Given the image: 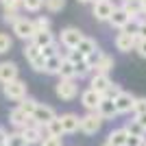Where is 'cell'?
Returning <instances> with one entry per match:
<instances>
[{
  "label": "cell",
  "instance_id": "cell-33",
  "mask_svg": "<svg viewBox=\"0 0 146 146\" xmlns=\"http://www.w3.org/2000/svg\"><path fill=\"white\" fill-rule=\"evenodd\" d=\"M13 48V37L9 33H0V55H5Z\"/></svg>",
  "mask_w": 146,
  "mask_h": 146
},
{
  "label": "cell",
  "instance_id": "cell-19",
  "mask_svg": "<svg viewBox=\"0 0 146 146\" xmlns=\"http://www.w3.org/2000/svg\"><path fill=\"white\" fill-rule=\"evenodd\" d=\"M127 140H129V131L124 127L113 129V131L107 135V142H109L111 146H127Z\"/></svg>",
  "mask_w": 146,
  "mask_h": 146
},
{
  "label": "cell",
  "instance_id": "cell-9",
  "mask_svg": "<svg viewBox=\"0 0 146 146\" xmlns=\"http://www.w3.org/2000/svg\"><path fill=\"white\" fill-rule=\"evenodd\" d=\"M103 98H105L103 94H98V92L92 90V87L81 92V105H83L87 111H98V105L103 103Z\"/></svg>",
  "mask_w": 146,
  "mask_h": 146
},
{
  "label": "cell",
  "instance_id": "cell-31",
  "mask_svg": "<svg viewBox=\"0 0 146 146\" xmlns=\"http://www.w3.org/2000/svg\"><path fill=\"white\" fill-rule=\"evenodd\" d=\"M63 7H66V0H46L44 2V9L48 13H59L63 11Z\"/></svg>",
  "mask_w": 146,
  "mask_h": 146
},
{
  "label": "cell",
  "instance_id": "cell-47",
  "mask_svg": "<svg viewBox=\"0 0 146 146\" xmlns=\"http://www.w3.org/2000/svg\"><path fill=\"white\" fill-rule=\"evenodd\" d=\"M140 146H146V137H144V140H142V144Z\"/></svg>",
  "mask_w": 146,
  "mask_h": 146
},
{
  "label": "cell",
  "instance_id": "cell-11",
  "mask_svg": "<svg viewBox=\"0 0 146 146\" xmlns=\"http://www.w3.org/2000/svg\"><path fill=\"white\" fill-rule=\"evenodd\" d=\"M57 118V113H55V109L50 107V105H44V103H39L37 105V109H35V113H33V120L37 122V124H42V127H46V124H50V122Z\"/></svg>",
  "mask_w": 146,
  "mask_h": 146
},
{
  "label": "cell",
  "instance_id": "cell-8",
  "mask_svg": "<svg viewBox=\"0 0 146 146\" xmlns=\"http://www.w3.org/2000/svg\"><path fill=\"white\" fill-rule=\"evenodd\" d=\"M44 131H46V127L37 124V122H33V124H29V127H24V129H20V133L24 135V140L29 142V146H33V144L39 146V144H42Z\"/></svg>",
  "mask_w": 146,
  "mask_h": 146
},
{
  "label": "cell",
  "instance_id": "cell-48",
  "mask_svg": "<svg viewBox=\"0 0 146 146\" xmlns=\"http://www.w3.org/2000/svg\"><path fill=\"white\" fill-rule=\"evenodd\" d=\"M103 146H111V144H109V142H105V144H103Z\"/></svg>",
  "mask_w": 146,
  "mask_h": 146
},
{
  "label": "cell",
  "instance_id": "cell-24",
  "mask_svg": "<svg viewBox=\"0 0 146 146\" xmlns=\"http://www.w3.org/2000/svg\"><path fill=\"white\" fill-rule=\"evenodd\" d=\"M76 50H79V52H83V55H92V52H94V50H98V44H96V39H92V37H83V39H81V44L79 46H76Z\"/></svg>",
  "mask_w": 146,
  "mask_h": 146
},
{
  "label": "cell",
  "instance_id": "cell-6",
  "mask_svg": "<svg viewBox=\"0 0 146 146\" xmlns=\"http://www.w3.org/2000/svg\"><path fill=\"white\" fill-rule=\"evenodd\" d=\"M116 11V5L111 0H98V2H92V15L98 20V22H109L111 15Z\"/></svg>",
  "mask_w": 146,
  "mask_h": 146
},
{
  "label": "cell",
  "instance_id": "cell-12",
  "mask_svg": "<svg viewBox=\"0 0 146 146\" xmlns=\"http://www.w3.org/2000/svg\"><path fill=\"white\" fill-rule=\"evenodd\" d=\"M20 79V70L15 61H0V83H9V81Z\"/></svg>",
  "mask_w": 146,
  "mask_h": 146
},
{
  "label": "cell",
  "instance_id": "cell-34",
  "mask_svg": "<svg viewBox=\"0 0 146 146\" xmlns=\"http://www.w3.org/2000/svg\"><path fill=\"white\" fill-rule=\"evenodd\" d=\"M39 146H63V137H59V135H48L46 133V137L42 140V144Z\"/></svg>",
  "mask_w": 146,
  "mask_h": 146
},
{
  "label": "cell",
  "instance_id": "cell-44",
  "mask_svg": "<svg viewBox=\"0 0 146 146\" xmlns=\"http://www.w3.org/2000/svg\"><path fill=\"white\" fill-rule=\"evenodd\" d=\"M135 118H137V120H140V124L146 129V113H140V116H135Z\"/></svg>",
  "mask_w": 146,
  "mask_h": 146
},
{
  "label": "cell",
  "instance_id": "cell-18",
  "mask_svg": "<svg viewBox=\"0 0 146 146\" xmlns=\"http://www.w3.org/2000/svg\"><path fill=\"white\" fill-rule=\"evenodd\" d=\"M113 66H116L113 57H109V55H105V52H103V57L98 59V63L92 68V74H109L111 70H113Z\"/></svg>",
  "mask_w": 146,
  "mask_h": 146
},
{
  "label": "cell",
  "instance_id": "cell-38",
  "mask_svg": "<svg viewBox=\"0 0 146 146\" xmlns=\"http://www.w3.org/2000/svg\"><path fill=\"white\" fill-rule=\"evenodd\" d=\"M133 33H135L137 37H140V39H146V18L137 22V26H135V31H133Z\"/></svg>",
  "mask_w": 146,
  "mask_h": 146
},
{
  "label": "cell",
  "instance_id": "cell-13",
  "mask_svg": "<svg viewBox=\"0 0 146 146\" xmlns=\"http://www.w3.org/2000/svg\"><path fill=\"white\" fill-rule=\"evenodd\" d=\"M131 22H133V18H131L122 7H116V11H113V15H111V20H109L111 29H118V31H124Z\"/></svg>",
  "mask_w": 146,
  "mask_h": 146
},
{
  "label": "cell",
  "instance_id": "cell-45",
  "mask_svg": "<svg viewBox=\"0 0 146 146\" xmlns=\"http://www.w3.org/2000/svg\"><path fill=\"white\" fill-rule=\"evenodd\" d=\"M76 2H81V5H90V2H94V0H76Z\"/></svg>",
  "mask_w": 146,
  "mask_h": 146
},
{
  "label": "cell",
  "instance_id": "cell-28",
  "mask_svg": "<svg viewBox=\"0 0 146 146\" xmlns=\"http://www.w3.org/2000/svg\"><path fill=\"white\" fill-rule=\"evenodd\" d=\"M46 133H48V135H59V137H61V135H66V131H63V124H61L59 116L50 122V124H46Z\"/></svg>",
  "mask_w": 146,
  "mask_h": 146
},
{
  "label": "cell",
  "instance_id": "cell-40",
  "mask_svg": "<svg viewBox=\"0 0 146 146\" xmlns=\"http://www.w3.org/2000/svg\"><path fill=\"white\" fill-rule=\"evenodd\" d=\"M135 52L142 57V59H146V39H137V46H135Z\"/></svg>",
  "mask_w": 146,
  "mask_h": 146
},
{
  "label": "cell",
  "instance_id": "cell-25",
  "mask_svg": "<svg viewBox=\"0 0 146 146\" xmlns=\"http://www.w3.org/2000/svg\"><path fill=\"white\" fill-rule=\"evenodd\" d=\"M59 79H76V68H74L72 61L63 59V63H61V70H59Z\"/></svg>",
  "mask_w": 146,
  "mask_h": 146
},
{
  "label": "cell",
  "instance_id": "cell-20",
  "mask_svg": "<svg viewBox=\"0 0 146 146\" xmlns=\"http://www.w3.org/2000/svg\"><path fill=\"white\" fill-rule=\"evenodd\" d=\"M31 42H35L39 48H46V46H52V44H57V39H55V35H52V31H37L35 37H33Z\"/></svg>",
  "mask_w": 146,
  "mask_h": 146
},
{
  "label": "cell",
  "instance_id": "cell-17",
  "mask_svg": "<svg viewBox=\"0 0 146 146\" xmlns=\"http://www.w3.org/2000/svg\"><path fill=\"white\" fill-rule=\"evenodd\" d=\"M98 113L103 120H113L118 113V107H116V100H111V98H103V103L98 105Z\"/></svg>",
  "mask_w": 146,
  "mask_h": 146
},
{
  "label": "cell",
  "instance_id": "cell-41",
  "mask_svg": "<svg viewBox=\"0 0 146 146\" xmlns=\"http://www.w3.org/2000/svg\"><path fill=\"white\" fill-rule=\"evenodd\" d=\"M20 15L15 11H7L5 15H2V20H5V24H13V22H15V20H18Z\"/></svg>",
  "mask_w": 146,
  "mask_h": 146
},
{
  "label": "cell",
  "instance_id": "cell-29",
  "mask_svg": "<svg viewBox=\"0 0 146 146\" xmlns=\"http://www.w3.org/2000/svg\"><path fill=\"white\" fill-rule=\"evenodd\" d=\"M0 5H2V11H15L18 13L22 7H24V0H0Z\"/></svg>",
  "mask_w": 146,
  "mask_h": 146
},
{
  "label": "cell",
  "instance_id": "cell-7",
  "mask_svg": "<svg viewBox=\"0 0 146 146\" xmlns=\"http://www.w3.org/2000/svg\"><path fill=\"white\" fill-rule=\"evenodd\" d=\"M137 39L140 37L135 35V33H131V31H120L116 35V39H113V44H116V48L120 50V52H131V50H135V46H137Z\"/></svg>",
  "mask_w": 146,
  "mask_h": 146
},
{
  "label": "cell",
  "instance_id": "cell-36",
  "mask_svg": "<svg viewBox=\"0 0 146 146\" xmlns=\"http://www.w3.org/2000/svg\"><path fill=\"white\" fill-rule=\"evenodd\" d=\"M122 92H124V90H122V87L118 85V83H111V87H109L107 92H105V98H111V100H116V98L120 96Z\"/></svg>",
  "mask_w": 146,
  "mask_h": 146
},
{
  "label": "cell",
  "instance_id": "cell-1",
  "mask_svg": "<svg viewBox=\"0 0 146 146\" xmlns=\"http://www.w3.org/2000/svg\"><path fill=\"white\" fill-rule=\"evenodd\" d=\"M11 31H13V35L18 37V39H22V42H31V39L35 37V33H37L35 22L31 18H24V15H20V18L11 24Z\"/></svg>",
  "mask_w": 146,
  "mask_h": 146
},
{
  "label": "cell",
  "instance_id": "cell-49",
  "mask_svg": "<svg viewBox=\"0 0 146 146\" xmlns=\"http://www.w3.org/2000/svg\"><path fill=\"white\" fill-rule=\"evenodd\" d=\"M94 2H98V0H94Z\"/></svg>",
  "mask_w": 146,
  "mask_h": 146
},
{
  "label": "cell",
  "instance_id": "cell-46",
  "mask_svg": "<svg viewBox=\"0 0 146 146\" xmlns=\"http://www.w3.org/2000/svg\"><path fill=\"white\" fill-rule=\"evenodd\" d=\"M142 7H144V11H146V0H142ZM144 11H142V13H144Z\"/></svg>",
  "mask_w": 146,
  "mask_h": 146
},
{
  "label": "cell",
  "instance_id": "cell-39",
  "mask_svg": "<svg viewBox=\"0 0 146 146\" xmlns=\"http://www.w3.org/2000/svg\"><path fill=\"white\" fill-rule=\"evenodd\" d=\"M59 48H61V44H52V46L42 48V52H44V57L48 59V57H52V55H59Z\"/></svg>",
  "mask_w": 146,
  "mask_h": 146
},
{
  "label": "cell",
  "instance_id": "cell-21",
  "mask_svg": "<svg viewBox=\"0 0 146 146\" xmlns=\"http://www.w3.org/2000/svg\"><path fill=\"white\" fill-rule=\"evenodd\" d=\"M122 9L131 15L133 20H137L144 11V7H142V0H122Z\"/></svg>",
  "mask_w": 146,
  "mask_h": 146
},
{
  "label": "cell",
  "instance_id": "cell-26",
  "mask_svg": "<svg viewBox=\"0 0 146 146\" xmlns=\"http://www.w3.org/2000/svg\"><path fill=\"white\" fill-rule=\"evenodd\" d=\"M37 105H39V103H37L35 98L26 96V98H22V100L18 103V107H20L22 111H24L26 116H33V113H35V109H37Z\"/></svg>",
  "mask_w": 146,
  "mask_h": 146
},
{
  "label": "cell",
  "instance_id": "cell-32",
  "mask_svg": "<svg viewBox=\"0 0 146 146\" xmlns=\"http://www.w3.org/2000/svg\"><path fill=\"white\" fill-rule=\"evenodd\" d=\"M44 2H46V0H24V7H22V9H24L26 13H37V11L44 9Z\"/></svg>",
  "mask_w": 146,
  "mask_h": 146
},
{
  "label": "cell",
  "instance_id": "cell-5",
  "mask_svg": "<svg viewBox=\"0 0 146 146\" xmlns=\"http://www.w3.org/2000/svg\"><path fill=\"white\" fill-rule=\"evenodd\" d=\"M103 118H100V113L98 111H87L85 116H81V131L85 135H94L100 131V127H103Z\"/></svg>",
  "mask_w": 146,
  "mask_h": 146
},
{
  "label": "cell",
  "instance_id": "cell-30",
  "mask_svg": "<svg viewBox=\"0 0 146 146\" xmlns=\"http://www.w3.org/2000/svg\"><path fill=\"white\" fill-rule=\"evenodd\" d=\"M74 68H76V79H85V76H90V74H92V66L87 63V59L74 63Z\"/></svg>",
  "mask_w": 146,
  "mask_h": 146
},
{
  "label": "cell",
  "instance_id": "cell-43",
  "mask_svg": "<svg viewBox=\"0 0 146 146\" xmlns=\"http://www.w3.org/2000/svg\"><path fill=\"white\" fill-rule=\"evenodd\" d=\"M7 135H9V133H7V129L0 127V144H5V142H7Z\"/></svg>",
  "mask_w": 146,
  "mask_h": 146
},
{
  "label": "cell",
  "instance_id": "cell-23",
  "mask_svg": "<svg viewBox=\"0 0 146 146\" xmlns=\"http://www.w3.org/2000/svg\"><path fill=\"white\" fill-rule=\"evenodd\" d=\"M124 129L129 131V135H137V137H146V129L140 124V120L137 118H131V120H127L124 122Z\"/></svg>",
  "mask_w": 146,
  "mask_h": 146
},
{
  "label": "cell",
  "instance_id": "cell-14",
  "mask_svg": "<svg viewBox=\"0 0 146 146\" xmlns=\"http://www.w3.org/2000/svg\"><path fill=\"white\" fill-rule=\"evenodd\" d=\"M135 98H137V96H133L131 92H122L120 96L116 98V107H118V113H120V116H124V113H131V111H133Z\"/></svg>",
  "mask_w": 146,
  "mask_h": 146
},
{
  "label": "cell",
  "instance_id": "cell-10",
  "mask_svg": "<svg viewBox=\"0 0 146 146\" xmlns=\"http://www.w3.org/2000/svg\"><path fill=\"white\" fill-rule=\"evenodd\" d=\"M33 122H35V120H33V116H26L20 107H13V109L9 111V124H11L15 131L29 127V124H33Z\"/></svg>",
  "mask_w": 146,
  "mask_h": 146
},
{
  "label": "cell",
  "instance_id": "cell-42",
  "mask_svg": "<svg viewBox=\"0 0 146 146\" xmlns=\"http://www.w3.org/2000/svg\"><path fill=\"white\" fill-rule=\"evenodd\" d=\"M142 140L144 137H137V135H129V140H127V146H140Z\"/></svg>",
  "mask_w": 146,
  "mask_h": 146
},
{
  "label": "cell",
  "instance_id": "cell-4",
  "mask_svg": "<svg viewBox=\"0 0 146 146\" xmlns=\"http://www.w3.org/2000/svg\"><path fill=\"white\" fill-rule=\"evenodd\" d=\"M83 37L85 35H83L76 26H66V29H61V33H59V44L66 50H72V48H76V46L81 44Z\"/></svg>",
  "mask_w": 146,
  "mask_h": 146
},
{
  "label": "cell",
  "instance_id": "cell-37",
  "mask_svg": "<svg viewBox=\"0 0 146 146\" xmlns=\"http://www.w3.org/2000/svg\"><path fill=\"white\" fill-rule=\"evenodd\" d=\"M140 113H146V96H140V98H135L133 116H140Z\"/></svg>",
  "mask_w": 146,
  "mask_h": 146
},
{
  "label": "cell",
  "instance_id": "cell-3",
  "mask_svg": "<svg viewBox=\"0 0 146 146\" xmlns=\"http://www.w3.org/2000/svg\"><path fill=\"white\" fill-rule=\"evenodd\" d=\"M55 94L57 98L61 100H74V98L79 96V83L76 79H59V83L55 85Z\"/></svg>",
  "mask_w": 146,
  "mask_h": 146
},
{
  "label": "cell",
  "instance_id": "cell-27",
  "mask_svg": "<svg viewBox=\"0 0 146 146\" xmlns=\"http://www.w3.org/2000/svg\"><path fill=\"white\" fill-rule=\"evenodd\" d=\"M7 146H29V142L24 140V135L20 133V131H13V133L7 135Z\"/></svg>",
  "mask_w": 146,
  "mask_h": 146
},
{
  "label": "cell",
  "instance_id": "cell-22",
  "mask_svg": "<svg viewBox=\"0 0 146 146\" xmlns=\"http://www.w3.org/2000/svg\"><path fill=\"white\" fill-rule=\"evenodd\" d=\"M61 63H63V55H52L46 59V70H44V74H57L59 76V70H61Z\"/></svg>",
  "mask_w": 146,
  "mask_h": 146
},
{
  "label": "cell",
  "instance_id": "cell-15",
  "mask_svg": "<svg viewBox=\"0 0 146 146\" xmlns=\"http://www.w3.org/2000/svg\"><path fill=\"white\" fill-rule=\"evenodd\" d=\"M111 83L113 81L109 79V74H92V79H90V87L96 90L98 94H103V96H105V92L111 87Z\"/></svg>",
  "mask_w": 146,
  "mask_h": 146
},
{
  "label": "cell",
  "instance_id": "cell-16",
  "mask_svg": "<svg viewBox=\"0 0 146 146\" xmlns=\"http://www.w3.org/2000/svg\"><path fill=\"white\" fill-rule=\"evenodd\" d=\"M59 120H61V124H63V131H66V133H76V131H81V116H76V113H61Z\"/></svg>",
  "mask_w": 146,
  "mask_h": 146
},
{
  "label": "cell",
  "instance_id": "cell-2",
  "mask_svg": "<svg viewBox=\"0 0 146 146\" xmlns=\"http://www.w3.org/2000/svg\"><path fill=\"white\" fill-rule=\"evenodd\" d=\"M29 87L22 79H15V81H9V83H2V94H5L7 100H11V103H20L22 98H26L29 94Z\"/></svg>",
  "mask_w": 146,
  "mask_h": 146
},
{
  "label": "cell",
  "instance_id": "cell-35",
  "mask_svg": "<svg viewBox=\"0 0 146 146\" xmlns=\"http://www.w3.org/2000/svg\"><path fill=\"white\" fill-rule=\"evenodd\" d=\"M33 22H35L37 31H50V18H46V15H39V18H35Z\"/></svg>",
  "mask_w": 146,
  "mask_h": 146
}]
</instances>
